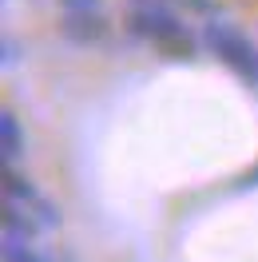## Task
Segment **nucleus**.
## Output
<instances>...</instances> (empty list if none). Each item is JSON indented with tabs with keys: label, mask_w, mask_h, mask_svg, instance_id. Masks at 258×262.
Returning <instances> with one entry per match:
<instances>
[{
	"label": "nucleus",
	"mask_w": 258,
	"mask_h": 262,
	"mask_svg": "<svg viewBox=\"0 0 258 262\" xmlns=\"http://www.w3.org/2000/svg\"><path fill=\"white\" fill-rule=\"evenodd\" d=\"M239 187H258V167L250 171V175H242V183H239Z\"/></svg>",
	"instance_id": "obj_12"
},
{
	"label": "nucleus",
	"mask_w": 258,
	"mask_h": 262,
	"mask_svg": "<svg viewBox=\"0 0 258 262\" xmlns=\"http://www.w3.org/2000/svg\"><path fill=\"white\" fill-rule=\"evenodd\" d=\"M183 16H199V20H223V4L219 0H175Z\"/></svg>",
	"instance_id": "obj_8"
},
{
	"label": "nucleus",
	"mask_w": 258,
	"mask_h": 262,
	"mask_svg": "<svg viewBox=\"0 0 258 262\" xmlns=\"http://www.w3.org/2000/svg\"><path fill=\"white\" fill-rule=\"evenodd\" d=\"M32 214L40 219V227H44V230H56L60 223H64V211H60V203H52L48 195H40V199L32 203Z\"/></svg>",
	"instance_id": "obj_9"
},
{
	"label": "nucleus",
	"mask_w": 258,
	"mask_h": 262,
	"mask_svg": "<svg viewBox=\"0 0 258 262\" xmlns=\"http://www.w3.org/2000/svg\"><path fill=\"white\" fill-rule=\"evenodd\" d=\"M0 219H4V234H16V238H36V234L44 230V227H40V219L32 214V207L12 203V199H4Z\"/></svg>",
	"instance_id": "obj_4"
},
{
	"label": "nucleus",
	"mask_w": 258,
	"mask_h": 262,
	"mask_svg": "<svg viewBox=\"0 0 258 262\" xmlns=\"http://www.w3.org/2000/svg\"><path fill=\"white\" fill-rule=\"evenodd\" d=\"M64 12H83V8H99V0H60Z\"/></svg>",
	"instance_id": "obj_10"
},
{
	"label": "nucleus",
	"mask_w": 258,
	"mask_h": 262,
	"mask_svg": "<svg viewBox=\"0 0 258 262\" xmlns=\"http://www.w3.org/2000/svg\"><path fill=\"white\" fill-rule=\"evenodd\" d=\"M16 60H20V44H16V40H12V36H8V40H4V64L12 68V64H16Z\"/></svg>",
	"instance_id": "obj_11"
},
{
	"label": "nucleus",
	"mask_w": 258,
	"mask_h": 262,
	"mask_svg": "<svg viewBox=\"0 0 258 262\" xmlns=\"http://www.w3.org/2000/svg\"><path fill=\"white\" fill-rule=\"evenodd\" d=\"M4 262H48V258H44V254H36L32 238L4 234Z\"/></svg>",
	"instance_id": "obj_7"
},
{
	"label": "nucleus",
	"mask_w": 258,
	"mask_h": 262,
	"mask_svg": "<svg viewBox=\"0 0 258 262\" xmlns=\"http://www.w3.org/2000/svg\"><path fill=\"white\" fill-rule=\"evenodd\" d=\"M112 32V24L99 16V8H83V12H64L60 16V36L76 48H96Z\"/></svg>",
	"instance_id": "obj_3"
},
{
	"label": "nucleus",
	"mask_w": 258,
	"mask_h": 262,
	"mask_svg": "<svg viewBox=\"0 0 258 262\" xmlns=\"http://www.w3.org/2000/svg\"><path fill=\"white\" fill-rule=\"evenodd\" d=\"M123 28L127 36L159 48L167 60H191L199 52V40L175 0H123Z\"/></svg>",
	"instance_id": "obj_1"
},
{
	"label": "nucleus",
	"mask_w": 258,
	"mask_h": 262,
	"mask_svg": "<svg viewBox=\"0 0 258 262\" xmlns=\"http://www.w3.org/2000/svg\"><path fill=\"white\" fill-rule=\"evenodd\" d=\"M4 199H12V203H24V207H32L36 199H40V191H36V183L28 179V175H20L16 167L8 163V167H4Z\"/></svg>",
	"instance_id": "obj_5"
},
{
	"label": "nucleus",
	"mask_w": 258,
	"mask_h": 262,
	"mask_svg": "<svg viewBox=\"0 0 258 262\" xmlns=\"http://www.w3.org/2000/svg\"><path fill=\"white\" fill-rule=\"evenodd\" d=\"M0 135H4V159H8V163H16L20 155H24V143H28V139H24V127H20V119H16V112H4L0 115Z\"/></svg>",
	"instance_id": "obj_6"
},
{
	"label": "nucleus",
	"mask_w": 258,
	"mask_h": 262,
	"mask_svg": "<svg viewBox=\"0 0 258 262\" xmlns=\"http://www.w3.org/2000/svg\"><path fill=\"white\" fill-rule=\"evenodd\" d=\"M203 48L223 68H230L246 88H258V44L242 28H234L230 20H207L203 24Z\"/></svg>",
	"instance_id": "obj_2"
}]
</instances>
